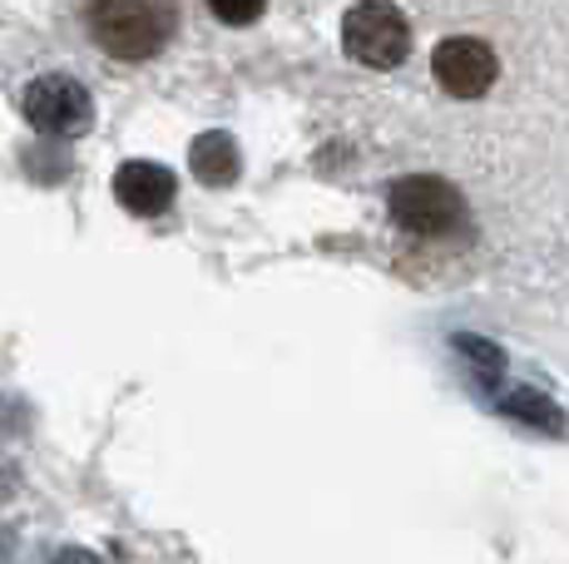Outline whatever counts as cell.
Masks as SVG:
<instances>
[{
    "instance_id": "obj_1",
    "label": "cell",
    "mask_w": 569,
    "mask_h": 564,
    "mask_svg": "<svg viewBox=\"0 0 569 564\" xmlns=\"http://www.w3.org/2000/svg\"><path fill=\"white\" fill-rule=\"evenodd\" d=\"M179 10L173 0H90L94 40L119 60H149L169 46Z\"/></svg>"
},
{
    "instance_id": "obj_2",
    "label": "cell",
    "mask_w": 569,
    "mask_h": 564,
    "mask_svg": "<svg viewBox=\"0 0 569 564\" xmlns=\"http://www.w3.org/2000/svg\"><path fill=\"white\" fill-rule=\"evenodd\" d=\"M342 46L367 70H397L411 56V26L391 0H357L342 20Z\"/></svg>"
},
{
    "instance_id": "obj_3",
    "label": "cell",
    "mask_w": 569,
    "mask_h": 564,
    "mask_svg": "<svg viewBox=\"0 0 569 564\" xmlns=\"http://www.w3.org/2000/svg\"><path fill=\"white\" fill-rule=\"evenodd\" d=\"M387 209H391V219H397V228H407L416 238H446L466 219L461 193H456L446 179H436V173L397 179L387 193Z\"/></svg>"
},
{
    "instance_id": "obj_4",
    "label": "cell",
    "mask_w": 569,
    "mask_h": 564,
    "mask_svg": "<svg viewBox=\"0 0 569 564\" xmlns=\"http://www.w3.org/2000/svg\"><path fill=\"white\" fill-rule=\"evenodd\" d=\"M26 119L50 139H74L90 129L94 119V104H90V90L70 74H40V80L26 84Z\"/></svg>"
},
{
    "instance_id": "obj_5",
    "label": "cell",
    "mask_w": 569,
    "mask_h": 564,
    "mask_svg": "<svg viewBox=\"0 0 569 564\" xmlns=\"http://www.w3.org/2000/svg\"><path fill=\"white\" fill-rule=\"evenodd\" d=\"M431 70H436V80H441L446 94H456V100H480V94L496 84L500 60H496V50H490L486 40L451 36V40L436 46Z\"/></svg>"
},
{
    "instance_id": "obj_6",
    "label": "cell",
    "mask_w": 569,
    "mask_h": 564,
    "mask_svg": "<svg viewBox=\"0 0 569 564\" xmlns=\"http://www.w3.org/2000/svg\"><path fill=\"white\" fill-rule=\"evenodd\" d=\"M173 193H179V179L163 164H154V159H129V164H119V173H114V199L124 203L129 213H139V219L169 213Z\"/></svg>"
},
{
    "instance_id": "obj_7",
    "label": "cell",
    "mask_w": 569,
    "mask_h": 564,
    "mask_svg": "<svg viewBox=\"0 0 569 564\" xmlns=\"http://www.w3.org/2000/svg\"><path fill=\"white\" fill-rule=\"evenodd\" d=\"M189 169L199 173L203 183H213V189H228V183L238 179V169H243V159H238V144L233 134H199L189 149Z\"/></svg>"
},
{
    "instance_id": "obj_8",
    "label": "cell",
    "mask_w": 569,
    "mask_h": 564,
    "mask_svg": "<svg viewBox=\"0 0 569 564\" xmlns=\"http://www.w3.org/2000/svg\"><path fill=\"white\" fill-rule=\"evenodd\" d=\"M262 6H268V0H208V10H213L223 26H253L262 16Z\"/></svg>"
},
{
    "instance_id": "obj_9",
    "label": "cell",
    "mask_w": 569,
    "mask_h": 564,
    "mask_svg": "<svg viewBox=\"0 0 569 564\" xmlns=\"http://www.w3.org/2000/svg\"><path fill=\"white\" fill-rule=\"evenodd\" d=\"M54 564H104V560L90 555V550H60V555H54Z\"/></svg>"
}]
</instances>
